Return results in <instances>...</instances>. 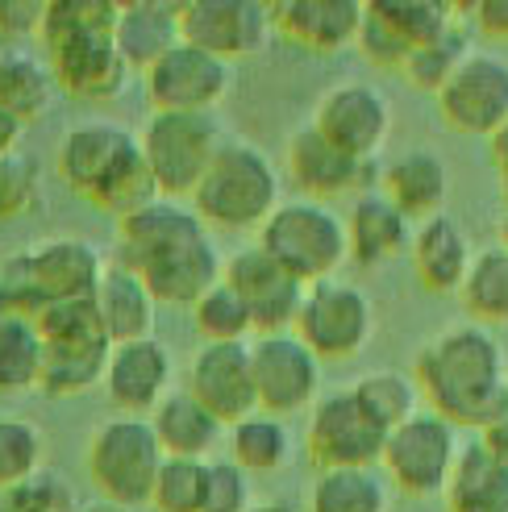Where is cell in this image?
<instances>
[{"mask_svg": "<svg viewBox=\"0 0 508 512\" xmlns=\"http://www.w3.org/2000/svg\"><path fill=\"white\" fill-rule=\"evenodd\" d=\"M205 512H250V483L234 458H209Z\"/></svg>", "mask_w": 508, "mask_h": 512, "instance_id": "obj_46", "label": "cell"}, {"mask_svg": "<svg viewBox=\"0 0 508 512\" xmlns=\"http://www.w3.org/2000/svg\"><path fill=\"white\" fill-rule=\"evenodd\" d=\"M292 334L309 346L321 363H346L363 354V346L375 334V304L359 284L346 279H321L304 288V304Z\"/></svg>", "mask_w": 508, "mask_h": 512, "instance_id": "obj_8", "label": "cell"}, {"mask_svg": "<svg viewBox=\"0 0 508 512\" xmlns=\"http://www.w3.org/2000/svg\"><path fill=\"white\" fill-rule=\"evenodd\" d=\"M309 512H388V479L375 467H338L321 471Z\"/></svg>", "mask_w": 508, "mask_h": 512, "instance_id": "obj_35", "label": "cell"}, {"mask_svg": "<svg viewBox=\"0 0 508 512\" xmlns=\"http://www.w3.org/2000/svg\"><path fill=\"white\" fill-rule=\"evenodd\" d=\"M488 142H492V163H496L500 171H508V125H500V130H496Z\"/></svg>", "mask_w": 508, "mask_h": 512, "instance_id": "obj_52", "label": "cell"}, {"mask_svg": "<svg viewBox=\"0 0 508 512\" xmlns=\"http://www.w3.org/2000/svg\"><path fill=\"white\" fill-rule=\"evenodd\" d=\"M225 275V263L217 246L205 238H192L184 246H175L171 254H163L159 263H150L142 271V284L150 288V296H155L159 304H192L205 296L213 284H221Z\"/></svg>", "mask_w": 508, "mask_h": 512, "instance_id": "obj_24", "label": "cell"}, {"mask_svg": "<svg viewBox=\"0 0 508 512\" xmlns=\"http://www.w3.org/2000/svg\"><path fill=\"white\" fill-rule=\"evenodd\" d=\"M417 383L434 413L484 433L508 417V358L488 325H450L417 354Z\"/></svg>", "mask_w": 508, "mask_h": 512, "instance_id": "obj_1", "label": "cell"}, {"mask_svg": "<svg viewBox=\"0 0 508 512\" xmlns=\"http://www.w3.org/2000/svg\"><path fill=\"white\" fill-rule=\"evenodd\" d=\"M354 46H359L375 67H392V71H400V67H404V59L413 55V50L404 46V38L392 30V25H388L384 17H379V13H371V5H367L363 30H359V42H354Z\"/></svg>", "mask_w": 508, "mask_h": 512, "instance_id": "obj_47", "label": "cell"}, {"mask_svg": "<svg viewBox=\"0 0 508 512\" xmlns=\"http://www.w3.org/2000/svg\"><path fill=\"white\" fill-rule=\"evenodd\" d=\"M80 504L71 500L67 483L50 471H38L34 479L0 492V512H75Z\"/></svg>", "mask_w": 508, "mask_h": 512, "instance_id": "obj_44", "label": "cell"}, {"mask_svg": "<svg viewBox=\"0 0 508 512\" xmlns=\"http://www.w3.org/2000/svg\"><path fill=\"white\" fill-rule=\"evenodd\" d=\"M259 246L304 288L321 284V279H338V271L350 263L346 217H338L325 200L309 196L279 204L259 229Z\"/></svg>", "mask_w": 508, "mask_h": 512, "instance_id": "obj_4", "label": "cell"}, {"mask_svg": "<svg viewBox=\"0 0 508 512\" xmlns=\"http://www.w3.org/2000/svg\"><path fill=\"white\" fill-rule=\"evenodd\" d=\"M171 350L159 338L113 346L105 367V392L125 417H146L167 400Z\"/></svg>", "mask_w": 508, "mask_h": 512, "instance_id": "obj_21", "label": "cell"}, {"mask_svg": "<svg viewBox=\"0 0 508 512\" xmlns=\"http://www.w3.org/2000/svg\"><path fill=\"white\" fill-rule=\"evenodd\" d=\"M50 71H55V84L75 100H117L125 80H130V63L121 59L113 38L50 50Z\"/></svg>", "mask_w": 508, "mask_h": 512, "instance_id": "obj_22", "label": "cell"}, {"mask_svg": "<svg viewBox=\"0 0 508 512\" xmlns=\"http://www.w3.org/2000/svg\"><path fill=\"white\" fill-rule=\"evenodd\" d=\"M46 342L34 317L0 313V392H25L42 383Z\"/></svg>", "mask_w": 508, "mask_h": 512, "instance_id": "obj_36", "label": "cell"}, {"mask_svg": "<svg viewBox=\"0 0 508 512\" xmlns=\"http://www.w3.org/2000/svg\"><path fill=\"white\" fill-rule=\"evenodd\" d=\"M221 279L246 300L259 338L263 334H292L296 329L300 304H304V284L279 267L263 246H246V250L230 254Z\"/></svg>", "mask_w": 508, "mask_h": 512, "instance_id": "obj_15", "label": "cell"}, {"mask_svg": "<svg viewBox=\"0 0 508 512\" xmlns=\"http://www.w3.org/2000/svg\"><path fill=\"white\" fill-rule=\"evenodd\" d=\"M463 454L459 425L446 421L434 408H421L413 421H404L400 429L388 433L384 446V467L392 483L404 496H446V483L454 475V463Z\"/></svg>", "mask_w": 508, "mask_h": 512, "instance_id": "obj_9", "label": "cell"}, {"mask_svg": "<svg viewBox=\"0 0 508 512\" xmlns=\"http://www.w3.org/2000/svg\"><path fill=\"white\" fill-rule=\"evenodd\" d=\"M50 0H0V34L5 38H34L42 34Z\"/></svg>", "mask_w": 508, "mask_h": 512, "instance_id": "obj_48", "label": "cell"}, {"mask_svg": "<svg viewBox=\"0 0 508 512\" xmlns=\"http://www.w3.org/2000/svg\"><path fill=\"white\" fill-rule=\"evenodd\" d=\"M105 267L109 263L100 259V250L84 238L38 242L21 250L0 275V313H21L38 321V313L50 304L92 300Z\"/></svg>", "mask_w": 508, "mask_h": 512, "instance_id": "obj_3", "label": "cell"}, {"mask_svg": "<svg viewBox=\"0 0 508 512\" xmlns=\"http://www.w3.org/2000/svg\"><path fill=\"white\" fill-rule=\"evenodd\" d=\"M354 396L388 433L421 413V383L404 371H371L354 383Z\"/></svg>", "mask_w": 508, "mask_h": 512, "instance_id": "obj_38", "label": "cell"}, {"mask_svg": "<svg viewBox=\"0 0 508 512\" xmlns=\"http://www.w3.org/2000/svg\"><path fill=\"white\" fill-rule=\"evenodd\" d=\"M230 458L242 467V471H259V475H267V471H279L288 463V454H292V433H288V425L279 421V417H271V413H250L246 421H238V425H230Z\"/></svg>", "mask_w": 508, "mask_h": 512, "instance_id": "obj_37", "label": "cell"}, {"mask_svg": "<svg viewBox=\"0 0 508 512\" xmlns=\"http://www.w3.org/2000/svg\"><path fill=\"white\" fill-rule=\"evenodd\" d=\"M500 242L508 246V217H504V225H500Z\"/></svg>", "mask_w": 508, "mask_h": 512, "instance_id": "obj_56", "label": "cell"}, {"mask_svg": "<svg viewBox=\"0 0 508 512\" xmlns=\"http://www.w3.org/2000/svg\"><path fill=\"white\" fill-rule=\"evenodd\" d=\"M117 0H50L46 21H42V46L63 50L71 42H92V38H117Z\"/></svg>", "mask_w": 508, "mask_h": 512, "instance_id": "obj_33", "label": "cell"}, {"mask_svg": "<svg viewBox=\"0 0 508 512\" xmlns=\"http://www.w3.org/2000/svg\"><path fill=\"white\" fill-rule=\"evenodd\" d=\"M409 250H413L417 279L429 292H438V296L459 292L467 271H471V259H475L467 229L454 217H446V213L421 221L413 229V246Z\"/></svg>", "mask_w": 508, "mask_h": 512, "instance_id": "obj_23", "label": "cell"}, {"mask_svg": "<svg viewBox=\"0 0 508 512\" xmlns=\"http://www.w3.org/2000/svg\"><path fill=\"white\" fill-rule=\"evenodd\" d=\"M467 55H471V38H467V30H463V21H459V25H454L450 34H442L438 42L417 46L413 55L404 59L400 75H404V80H409L417 92H434V96H438V92L450 84V75L467 63Z\"/></svg>", "mask_w": 508, "mask_h": 512, "instance_id": "obj_40", "label": "cell"}, {"mask_svg": "<svg viewBox=\"0 0 508 512\" xmlns=\"http://www.w3.org/2000/svg\"><path fill=\"white\" fill-rule=\"evenodd\" d=\"M371 13L384 17L392 30L404 38V46L417 50V46H429L438 42L442 34H450L454 25V5H446V0H367Z\"/></svg>", "mask_w": 508, "mask_h": 512, "instance_id": "obj_39", "label": "cell"}, {"mask_svg": "<svg viewBox=\"0 0 508 512\" xmlns=\"http://www.w3.org/2000/svg\"><path fill=\"white\" fill-rule=\"evenodd\" d=\"M267 30L271 5H259V0H184L180 5L184 42L221 63L259 55Z\"/></svg>", "mask_w": 508, "mask_h": 512, "instance_id": "obj_13", "label": "cell"}, {"mask_svg": "<svg viewBox=\"0 0 508 512\" xmlns=\"http://www.w3.org/2000/svg\"><path fill=\"white\" fill-rule=\"evenodd\" d=\"M446 504L450 512H508V467H500L479 442L463 446L446 483Z\"/></svg>", "mask_w": 508, "mask_h": 512, "instance_id": "obj_31", "label": "cell"}, {"mask_svg": "<svg viewBox=\"0 0 508 512\" xmlns=\"http://www.w3.org/2000/svg\"><path fill=\"white\" fill-rule=\"evenodd\" d=\"M288 171L296 179V188L309 192V200L321 196H342V192H375V179H384L375 171V159H354L346 150H338L329 138H321L313 125L292 134L288 142Z\"/></svg>", "mask_w": 508, "mask_h": 512, "instance_id": "obj_18", "label": "cell"}, {"mask_svg": "<svg viewBox=\"0 0 508 512\" xmlns=\"http://www.w3.org/2000/svg\"><path fill=\"white\" fill-rule=\"evenodd\" d=\"M150 425L167 458H209L221 438V421L192 392H167V400L150 413Z\"/></svg>", "mask_w": 508, "mask_h": 512, "instance_id": "obj_30", "label": "cell"}, {"mask_svg": "<svg viewBox=\"0 0 508 512\" xmlns=\"http://www.w3.org/2000/svg\"><path fill=\"white\" fill-rule=\"evenodd\" d=\"M463 13H471V21H475L488 38L508 42V0H475V5H467Z\"/></svg>", "mask_w": 508, "mask_h": 512, "instance_id": "obj_49", "label": "cell"}, {"mask_svg": "<svg viewBox=\"0 0 508 512\" xmlns=\"http://www.w3.org/2000/svg\"><path fill=\"white\" fill-rule=\"evenodd\" d=\"M225 142L230 138L221 134L213 113H150V121L138 134L150 175H155V184L167 200L192 196Z\"/></svg>", "mask_w": 508, "mask_h": 512, "instance_id": "obj_7", "label": "cell"}, {"mask_svg": "<svg viewBox=\"0 0 508 512\" xmlns=\"http://www.w3.org/2000/svg\"><path fill=\"white\" fill-rule=\"evenodd\" d=\"M350 259L359 267H379L413 246V221L404 217L384 192H363L346 217Z\"/></svg>", "mask_w": 508, "mask_h": 512, "instance_id": "obj_27", "label": "cell"}, {"mask_svg": "<svg viewBox=\"0 0 508 512\" xmlns=\"http://www.w3.org/2000/svg\"><path fill=\"white\" fill-rule=\"evenodd\" d=\"M379 188H384V196L409 221H429L442 213V204L450 196V171H446L442 155H434V150H425V146H413L384 167Z\"/></svg>", "mask_w": 508, "mask_h": 512, "instance_id": "obj_25", "label": "cell"}, {"mask_svg": "<svg viewBox=\"0 0 508 512\" xmlns=\"http://www.w3.org/2000/svg\"><path fill=\"white\" fill-rule=\"evenodd\" d=\"M96 309H100V321H105V334L113 346L155 338L159 300L150 296L142 275H134L130 267H121V263L105 267L100 288H96Z\"/></svg>", "mask_w": 508, "mask_h": 512, "instance_id": "obj_26", "label": "cell"}, {"mask_svg": "<svg viewBox=\"0 0 508 512\" xmlns=\"http://www.w3.org/2000/svg\"><path fill=\"white\" fill-rule=\"evenodd\" d=\"M479 446H484L500 467H508V417H500L496 425H488L484 433H479Z\"/></svg>", "mask_w": 508, "mask_h": 512, "instance_id": "obj_50", "label": "cell"}, {"mask_svg": "<svg viewBox=\"0 0 508 512\" xmlns=\"http://www.w3.org/2000/svg\"><path fill=\"white\" fill-rule=\"evenodd\" d=\"M438 109L450 130L492 138L508 125V59L492 50H471L467 63L438 92Z\"/></svg>", "mask_w": 508, "mask_h": 512, "instance_id": "obj_12", "label": "cell"}, {"mask_svg": "<svg viewBox=\"0 0 508 512\" xmlns=\"http://www.w3.org/2000/svg\"><path fill=\"white\" fill-rule=\"evenodd\" d=\"M209 500V458H163L155 479V512H205Z\"/></svg>", "mask_w": 508, "mask_h": 512, "instance_id": "obj_41", "label": "cell"}, {"mask_svg": "<svg viewBox=\"0 0 508 512\" xmlns=\"http://www.w3.org/2000/svg\"><path fill=\"white\" fill-rule=\"evenodd\" d=\"M188 392L209 408L221 425H238L259 413L254 392L250 342H205L188 367Z\"/></svg>", "mask_w": 508, "mask_h": 512, "instance_id": "obj_17", "label": "cell"}, {"mask_svg": "<svg viewBox=\"0 0 508 512\" xmlns=\"http://www.w3.org/2000/svg\"><path fill=\"white\" fill-rule=\"evenodd\" d=\"M55 71L30 46H5L0 50V109L13 113L21 125H30L50 113L55 105Z\"/></svg>", "mask_w": 508, "mask_h": 512, "instance_id": "obj_29", "label": "cell"}, {"mask_svg": "<svg viewBox=\"0 0 508 512\" xmlns=\"http://www.w3.org/2000/svg\"><path fill=\"white\" fill-rule=\"evenodd\" d=\"M250 512H292L288 504H250Z\"/></svg>", "mask_w": 508, "mask_h": 512, "instance_id": "obj_54", "label": "cell"}, {"mask_svg": "<svg viewBox=\"0 0 508 512\" xmlns=\"http://www.w3.org/2000/svg\"><path fill=\"white\" fill-rule=\"evenodd\" d=\"M388 429L359 404L354 388L329 392L313 404L309 417V454L321 471L338 467H379L384 463Z\"/></svg>", "mask_w": 508, "mask_h": 512, "instance_id": "obj_10", "label": "cell"}, {"mask_svg": "<svg viewBox=\"0 0 508 512\" xmlns=\"http://www.w3.org/2000/svg\"><path fill=\"white\" fill-rule=\"evenodd\" d=\"M75 512H130V508H117V504H109V500H92V504H80Z\"/></svg>", "mask_w": 508, "mask_h": 512, "instance_id": "obj_53", "label": "cell"}, {"mask_svg": "<svg viewBox=\"0 0 508 512\" xmlns=\"http://www.w3.org/2000/svg\"><path fill=\"white\" fill-rule=\"evenodd\" d=\"M192 317H196V329L205 334V342H246V334L254 329L246 300L225 279L192 304Z\"/></svg>", "mask_w": 508, "mask_h": 512, "instance_id": "obj_42", "label": "cell"}, {"mask_svg": "<svg viewBox=\"0 0 508 512\" xmlns=\"http://www.w3.org/2000/svg\"><path fill=\"white\" fill-rule=\"evenodd\" d=\"M313 130L354 159H375L392 134V105L379 88L346 80L317 100Z\"/></svg>", "mask_w": 508, "mask_h": 512, "instance_id": "obj_16", "label": "cell"}, {"mask_svg": "<svg viewBox=\"0 0 508 512\" xmlns=\"http://www.w3.org/2000/svg\"><path fill=\"white\" fill-rule=\"evenodd\" d=\"M234 84L230 63L180 42L146 71V96L155 113H213Z\"/></svg>", "mask_w": 508, "mask_h": 512, "instance_id": "obj_14", "label": "cell"}, {"mask_svg": "<svg viewBox=\"0 0 508 512\" xmlns=\"http://www.w3.org/2000/svg\"><path fill=\"white\" fill-rule=\"evenodd\" d=\"M113 342L109 338H71V342H46V363H42V383L46 396H75L92 388L96 379H105Z\"/></svg>", "mask_w": 508, "mask_h": 512, "instance_id": "obj_32", "label": "cell"}, {"mask_svg": "<svg viewBox=\"0 0 508 512\" xmlns=\"http://www.w3.org/2000/svg\"><path fill=\"white\" fill-rule=\"evenodd\" d=\"M192 200L196 217L217 229H263L279 209V175L259 146L230 138Z\"/></svg>", "mask_w": 508, "mask_h": 512, "instance_id": "obj_5", "label": "cell"}, {"mask_svg": "<svg viewBox=\"0 0 508 512\" xmlns=\"http://www.w3.org/2000/svg\"><path fill=\"white\" fill-rule=\"evenodd\" d=\"M459 296L475 325H488V329L508 325V246L504 242L475 250Z\"/></svg>", "mask_w": 508, "mask_h": 512, "instance_id": "obj_34", "label": "cell"}, {"mask_svg": "<svg viewBox=\"0 0 508 512\" xmlns=\"http://www.w3.org/2000/svg\"><path fill=\"white\" fill-rule=\"evenodd\" d=\"M367 5L359 0H275L271 30H279L292 46L313 55H334L359 42Z\"/></svg>", "mask_w": 508, "mask_h": 512, "instance_id": "obj_20", "label": "cell"}, {"mask_svg": "<svg viewBox=\"0 0 508 512\" xmlns=\"http://www.w3.org/2000/svg\"><path fill=\"white\" fill-rule=\"evenodd\" d=\"M21 130H25V125H21L13 113H5V109H0V159H5V155H13V150H17V142H21Z\"/></svg>", "mask_w": 508, "mask_h": 512, "instance_id": "obj_51", "label": "cell"}, {"mask_svg": "<svg viewBox=\"0 0 508 512\" xmlns=\"http://www.w3.org/2000/svg\"><path fill=\"white\" fill-rule=\"evenodd\" d=\"M59 175L71 192L88 196L117 221L163 200L138 138L109 121L75 125L59 146Z\"/></svg>", "mask_w": 508, "mask_h": 512, "instance_id": "obj_2", "label": "cell"}, {"mask_svg": "<svg viewBox=\"0 0 508 512\" xmlns=\"http://www.w3.org/2000/svg\"><path fill=\"white\" fill-rule=\"evenodd\" d=\"M42 433L21 417H0V492L34 479L42 471Z\"/></svg>", "mask_w": 508, "mask_h": 512, "instance_id": "obj_43", "label": "cell"}, {"mask_svg": "<svg viewBox=\"0 0 508 512\" xmlns=\"http://www.w3.org/2000/svg\"><path fill=\"white\" fill-rule=\"evenodd\" d=\"M254 392L259 408L271 417H288L317 404L321 396V358L304 346L296 334H263L250 342Z\"/></svg>", "mask_w": 508, "mask_h": 512, "instance_id": "obj_11", "label": "cell"}, {"mask_svg": "<svg viewBox=\"0 0 508 512\" xmlns=\"http://www.w3.org/2000/svg\"><path fill=\"white\" fill-rule=\"evenodd\" d=\"M192 238H205V221L192 209H184V204L163 196L117 221V263L142 275L150 263H159L163 254H171L175 246H184Z\"/></svg>", "mask_w": 508, "mask_h": 512, "instance_id": "obj_19", "label": "cell"}, {"mask_svg": "<svg viewBox=\"0 0 508 512\" xmlns=\"http://www.w3.org/2000/svg\"><path fill=\"white\" fill-rule=\"evenodd\" d=\"M500 192H504V200H508V171H500Z\"/></svg>", "mask_w": 508, "mask_h": 512, "instance_id": "obj_55", "label": "cell"}, {"mask_svg": "<svg viewBox=\"0 0 508 512\" xmlns=\"http://www.w3.org/2000/svg\"><path fill=\"white\" fill-rule=\"evenodd\" d=\"M113 42H117L121 59L130 67L150 71L167 50H175L184 42L180 5H171V0H130V5H121Z\"/></svg>", "mask_w": 508, "mask_h": 512, "instance_id": "obj_28", "label": "cell"}, {"mask_svg": "<svg viewBox=\"0 0 508 512\" xmlns=\"http://www.w3.org/2000/svg\"><path fill=\"white\" fill-rule=\"evenodd\" d=\"M163 446L150 417H113L88 442V475L100 500L117 508H138L155 496V479L163 471Z\"/></svg>", "mask_w": 508, "mask_h": 512, "instance_id": "obj_6", "label": "cell"}, {"mask_svg": "<svg viewBox=\"0 0 508 512\" xmlns=\"http://www.w3.org/2000/svg\"><path fill=\"white\" fill-rule=\"evenodd\" d=\"M38 159L34 155H13L0 159V221H17L38 196Z\"/></svg>", "mask_w": 508, "mask_h": 512, "instance_id": "obj_45", "label": "cell"}]
</instances>
